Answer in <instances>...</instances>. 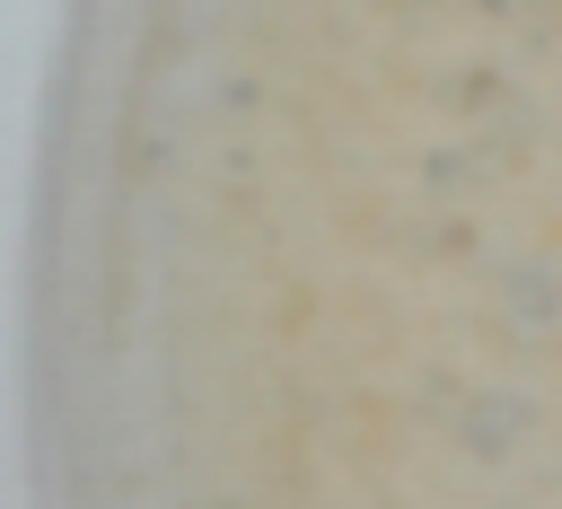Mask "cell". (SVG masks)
<instances>
[{
	"label": "cell",
	"instance_id": "1",
	"mask_svg": "<svg viewBox=\"0 0 562 509\" xmlns=\"http://www.w3.org/2000/svg\"><path fill=\"white\" fill-rule=\"evenodd\" d=\"M70 509H562V0H97Z\"/></svg>",
	"mask_w": 562,
	"mask_h": 509
}]
</instances>
